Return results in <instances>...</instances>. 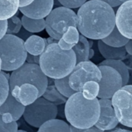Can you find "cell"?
<instances>
[{
	"instance_id": "obj_40",
	"label": "cell",
	"mask_w": 132,
	"mask_h": 132,
	"mask_svg": "<svg viewBox=\"0 0 132 132\" xmlns=\"http://www.w3.org/2000/svg\"><path fill=\"white\" fill-rule=\"evenodd\" d=\"M47 84H48V85L54 84V79H53V78H51V77H47Z\"/></svg>"
},
{
	"instance_id": "obj_26",
	"label": "cell",
	"mask_w": 132,
	"mask_h": 132,
	"mask_svg": "<svg viewBox=\"0 0 132 132\" xmlns=\"http://www.w3.org/2000/svg\"><path fill=\"white\" fill-rule=\"evenodd\" d=\"M83 96L88 100H93L97 97L99 93V84L94 80L86 82L82 87Z\"/></svg>"
},
{
	"instance_id": "obj_13",
	"label": "cell",
	"mask_w": 132,
	"mask_h": 132,
	"mask_svg": "<svg viewBox=\"0 0 132 132\" xmlns=\"http://www.w3.org/2000/svg\"><path fill=\"white\" fill-rule=\"evenodd\" d=\"M25 107L13 97L9 92L7 98L0 106V115L3 122L11 123L18 121L23 114Z\"/></svg>"
},
{
	"instance_id": "obj_41",
	"label": "cell",
	"mask_w": 132,
	"mask_h": 132,
	"mask_svg": "<svg viewBox=\"0 0 132 132\" xmlns=\"http://www.w3.org/2000/svg\"><path fill=\"white\" fill-rule=\"evenodd\" d=\"M0 73H2L4 75V77H5L8 80H9V77H10V75H9V73H6V71H4V70H1Z\"/></svg>"
},
{
	"instance_id": "obj_1",
	"label": "cell",
	"mask_w": 132,
	"mask_h": 132,
	"mask_svg": "<svg viewBox=\"0 0 132 132\" xmlns=\"http://www.w3.org/2000/svg\"><path fill=\"white\" fill-rule=\"evenodd\" d=\"M77 16V28L87 39H101L115 26L114 9L101 0L87 1L78 9Z\"/></svg>"
},
{
	"instance_id": "obj_17",
	"label": "cell",
	"mask_w": 132,
	"mask_h": 132,
	"mask_svg": "<svg viewBox=\"0 0 132 132\" xmlns=\"http://www.w3.org/2000/svg\"><path fill=\"white\" fill-rule=\"evenodd\" d=\"M24 46L28 53L32 55H40L47 46L46 39L36 35H31L24 41Z\"/></svg>"
},
{
	"instance_id": "obj_18",
	"label": "cell",
	"mask_w": 132,
	"mask_h": 132,
	"mask_svg": "<svg viewBox=\"0 0 132 132\" xmlns=\"http://www.w3.org/2000/svg\"><path fill=\"white\" fill-rule=\"evenodd\" d=\"M75 53L76 56V64L82 62V61H87L89 60L88 55H89V50L90 46L88 44L87 38L84 36L80 34L79 36V40L77 43L72 48Z\"/></svg>"
},
{
	"instance_id": "obj_19",
	"label": "cell",
	"mask_w": 132,
	"mask_h": 132,
	"mask_svg": "<svg viewBox=\"0 0 132 132\" xmlns=\"http://www.w3.org/2000/svg\"><path fill=\"white\" fill-rule=\"evenodd\" d=\"M39 132H70V125L60 119H50L44 122L38 129Z\"/></svg>"
},
{
	"instance_id": "obj_37",
	"label": "cell",
	"mask_w": 132,
	"mask_h": 132,
	"mask_svg": "<svg viewBox=\"0 0 132 132\" xmlns=\"http://www.w3.org/2000/svg\"><path fill=\"white\" fill-rule=\"evenodd\" d=\"M46 40L47 45L51 44V43H58V40H56V39H53V38H52V37H50V36L49 38L46 39Z\"/></svg>"
},
{
	"instance_id": "obj_6",
	"label": "cell",
	"mask_w": 132,
	"mask_h": 132,
	"mask_svg": "<svg viewBox=\"0 0 132 132\" xmlns=\"http://www.w3.org/2000/svg\"><path fill=\"white\" fill-rule=\"evenodd\" d=\"M77 16L71 9L56 7L47 15L45 19V29L49 36L59 40L69 26L77 27Z\"/></svg>"
},
{
	"instance_id": "obj_42",
	"label": "cell",
	"mask_w": 132,
	"mask_h": 132,
	"mask_svg": "<svg viewBox=\"0 0 132 132\" xmlns=\"http://www.w3.org/2000/svg\"><path fill=\"white\" fill-rule=\"evenodd\" d=\"M87 40H88V44H89L90 48H92L93 47V45H94V40L91 39H89Z\"/></svg>"
},
{
	"instance_id": "obj_15",
	"label": "cell",
	"mask_w": 132,
	"mask_h": 132,
	"mask_svg": "<svg viewBox=\"0 0 132 132\" xmlns=\"http://www.w3.org/2000/svg\"><path fill=\"white\" fill-rule=\"evenodd\" d=\"M98 50L105 60H125L127 52L125 46L121 47H114L104 43L101 39H98Z\"/></svg>"
},
{
	"instance_id": "obj_43",
	"label": "cell",
	"mask_w": 132,
	"mask_h": 132,
	"mask_svg": "<svg viewBox=\"0 0 132 132\" xmlns=\"http://www.w3.org/2000/svg\"><path fill=\"white\" fill-rule=\"evenodd\" d=\"M0 71H1V59H0Z\"/></svg>"
},
{
	"instance_id": "obj_38",
	"label": "cell",
	"mask_w": 132,
	"mask_h": 132,
	"mask_svg": "<svg viewBox=\"0 0 132 132\" xmlns=\"http://www.w3.org/2000/svg\"><path fill=\"white\" fill-rule=\"evenodd\" d=\"M94 54H95L94 50L92 48H90V50H89V55H88V59H89V60H90L91 58H93V57H94Z\"/></svg>"
},
{
	"instance_id": "obj_33",
	"label": "cell",
	"mask_w": 132,
	"mask_h": 132,
	"mask_svg": "<svg viewBox=\"0 0 132 132\" xmlns=\"http://www.w3.org/2000/svg\"><path fill=\"white\" fill-rule=\"evenodd\" d=\"M126 1H128V0H107L106 2L112 8H114V7L119 6L120 5H121L123 2H125Z\"/></svg>"
},
{
	"instance_id": "obj_27",
	"label": "cell",
	"mask_w": 132,
	"mask_h": 132,
	"mask_svg": "<svg viewBox=\"0 0 132 132\" xmlns=\"http://www.w3.org/2000/svg\"><path fill=\"white\" fill-rule=\"evenodd\" d=\"M21 28H22L21 19L17 16V15H14L7 19L6 34L15 35L16 33L19 32Z\"/></svg>"
},
{
	"instance_id": "obj_5",
	"label": "cell",
	"mask_w": 132,
	"mask_h": 132,
	"mask_svg": "<svg viewBox=\"0 0 132 132\" xmlns=\"http://www.w3.org/2000/svg\"><path fill=\"white\" fill-rule=\"evenodd\" d=\"M26 56L24 41L17 36L5 33L0 39L2 70L9 72L16 70L26 62Z\"/></svg>"
},
{
	"instance_id": "obj_2",
	"label": "cell",
	"mask_w": 132,
	"mask_h": 132,
	"mask_svg": "<svg viewBox=\"0 0 132 132\" xmlns=\"http://www.w3.org/2000/svg\"><path fill=\"white\" fill-rule=\"evenodd\" d=\"M9 92L24 106L42 97L47 87V77L36 63H24L12 71L9 80Z\"/></svg>"
},
{
	"instance_id": "obj_20",
	"label": "cell",
	"mask_w": 132,
	"mask_h": 132,
	"mask_svg": "<svg viewBox=\"0 0 132 132\" xmlns=\"http://www.w3.org/2000/svg\"><path fill=\"white\" fill-rule=\"evenodd\" d=\"M19 8V0H0V20H7L15 15Z\"/></svg>"
},
{
	"instance_id": "obj_28",
	"label": "cell",
	"mask_w": 132,
	"mask_h": 132,
	"mask_svg": "<svg viewBox=\"0 0 132 132\" xmlns=\"http://www.w3.org/2000/svg\"><path fill=\"white\" fill-rule=\"evenodd\" d=\"M9 93V80L0 73V106L4 103Z\"/></svg>"
},
{
	"instance_id": "obj_12",
	"label": "cell",
	"mask_w": 132,
	"mask_h": 132,
	"mask_svg": "<svg viewBox=\"0 0 132 132\" xmlns=\"http://www.w3.org/2000/svg\"><path fill=\"white\" fill-rule=\"evenodd\" d=\"M132 0H128L119 5L115 14V26L118 31L129 39H132Z\"/></svg>"
},
{
	"instance_id": "obj_22",
	"label": "cell",
	"mask_w": 132,
	"mask_h": 132,
	"mask_svg": "<svg viewBox=\"0 0 132 132\" xmlns=\"http://www.w3.org/2000/svg\"><path fill=\"white\" fill-rule=\"evenodd\" d=\"M21 22L22 27L32 33L39 32L45 29L46 24L44 19H32L23 15L21 19Z\"/></svg>"
},
{
	"instance_id": "obj_7",
	"label": "cell",
	"mask_w": 132,
	"mask_h": 132,
	"mask_svg": "<svg viewBox=\"0 0 132 132\" xmlns=\"http://www.w3.org/2000/svg\"><path fill=\"white\" fill-rule=\"evenodd\" d=\"M58 113L56 105L50 102L43 97L25 107L23 118L30 126L39 128L44 122L56 118Z\"/></svg>"
},
{
	"instance_id": "obj_16",
	"label": "cell",
	"mask_w": 132,
	"mask_h": 132,
	"mask_svg": "<svg viewBox=\"0 0 132 132\" xmlns=\"http://www.w3.org/2000/svg\"><path fill=\"white\" fill-rule=\"evenodd\" d=\"M80 32L77 27L69 26L65 32L62 35L61 38L58 40V46L64 50H71L79 40Z\"/></svg>"
},
{
	"instance_id": "obj_25",
	"label": "cell",
	"mask_w": 132,
	"mask_h": 132,
	"mask_svg": "<svg viewBox=\"0 0 132 132\" xmlns=\"http://www.w3.org/2000/svg\"><path fill=\"white\" fill-rule=\"evenodd\" d=\"M68 78H69V75L63 78L54 79V85L56 88L62 95H63L67 98L70 97L72 94H73L76 92L70 87L69 84Z\"/></svg>"
},
{
	"instance_id": "obj_9",
	"label": "cell",
	"mask_w": 132,
	"mask_h": 132,
	"mask_svg": "<svg viewBox=\"0 0 132 132\" xmlns=\"http://www.w3.org/2000/svg\"><path fill=\"white\" fill-rule=\"evenodd\" d=\"M101 78V73L98 66L90 60L82 61L75 65L69 74V84L76 92L82 91L83 85L90 80L99 82Z\"/></svg>"
},
{
	"instance_id": "obj_34",
	"label": "cell",
	"mask_w": 132,
	"mask_h": 132,
	"mask_svg": "<svg viewBox=\"0 0 132 132\" xmlns=\"http://www.w3.org/2000/svg\"><path fill=\"white\" fill-rule=\"evenodd\" d=\"M125 50L127 52L128 54H129L130 56L132 55V40L131 39H129L128 41V43L125 45Z\"/></svg>"
},
{
	"instance_id": "obj_24",
	"label": "cell",
	"mask_w": 132,
	"mask_h": 132,
	"mask_svg": "<svg viewBox=\"0 0 132 132\" xmlns=\"http://www.w3.org/2000/svg\"><path fill=\"white\" fill-rule=\"evenodd\" d=\"M42 97L55 105H62L66 103L67 98L62 95L56 88L54 84L47 85Z\"/></svg>"
},
{
	"instance_id": "obj_21",
	"label": "cell",
	"mask_w": 132,
	"mask_h": 132,
	"mask_svg": "<svg viewBox=\"0 0 132 132\" xmlns=\"http://www.w3.org/2000/svg\"><path fill=\"white\" fill-rule=\"evenodd\" d=\"M99 65H107L115 69L122 77V85L125 86L129 82L130 73L127 65L120 60H105L100 63Z\"/></svg>"
},
{
	"instance_id": "obj_44",
	"label": "cell",
	"mask_w": 132,
	"mask_h": 132,
	"mask_svg": "<svg viewBox=\"0 0 132 132\" xmlns=\"http://www.w3.org/2000/svg\"><path fill=\"white\" fill-rule=\"evenodd\" d=\"M101 1H104V2H107V0H101Z\"/></svg>"
},
{
	"instance_id": "obj_39",
	"label": "cell",
	"mask_w": 132,
	"mask_h": 132,
	"mask_svg": "<svg viewBox=\"0 0 132 132\" xmlns=\"http://www.w3.org/2000/svg\"><path fill=\"white\" fill-rule=\"evenodd\" d=\"M111 131H123V132H131L130 131H128L127 129H122V128H113L111 130Z\"/></svg>"
},
{
	"instance_id": "obj_3",
	"label": "cell",
	"mask_w": 132,
	"mask_h": 132,
	"mask_svg": "<svg viewBox=\"0 0 132 132\" xmlns=\"http://www.w3.org/2000/svg\"><path fill=\"white\" fill-rule=\"evenodd\" d=\"M65 118L70 125L77 128H88L94 126L100 115L98 99H86L81 91L75 92L65 103Z\"/></svg>"
},
{
	"instance_id": "obj_29",
	"label": "cell",
	"mask_w": 132,
	"mask_h": 132,
	"mask_svg": "<svg viewBox=\"0 0 132 132\" xmlns=\"http://www.w3.org/2000/svg\"><path fill=\"white\" fill-rule=\"evenodd\" d=\"M62 6L69 9H78L87 0H57Z\"/></svg>"
},
{
	"instance_id": "obj_4",
	"label": "cell",
	"mask_w": 132,
	"mask_h": 132,
	"mask_svg": "<svg viewBox=\"0 0 132 132\" xmlns=\"http://www.w3.org/2000/svg\"><path fill=\"white\" fill-rule=\"evenodd\" d=\"M76 65L73 50H62L57 43L46 46L40 54L39 66L43 73L53 79H60L68 76Z\"/></svg>"
},
{
	"instance_id": "obj_36",
	"label": "cell",
	"mask_w": 132,
	"mask_h": 132,
	"mask_svg": "<svg viewBox=\"0 0 132 132\" xmlns=\"http://www.w3.org/2000/svg\"><path fill=\"white\" fill-rule=\"evenodd\" d=\"M33 0H19V7H24L30 4Z\"/></svg>"
},
{
	"instance_id": "obj_8",
	"label": "cell",
	"mask_w": 132,
	"mask_h": 132,
	"mask_svg": "<svg viewBox=\"0 0 132 132\" xmlns=\"http://www.w3.org/2000/svg\"><path fill=\"white\" fill-rule=\"evenodd\" d=\"M132 86H122L111 97V104L120 124L132 128Z\"/></svg>"
},
{
	"instance_id": "obj_35",
	"label": "cell",
	"mask_w": 132,
	"mask_h": 132,
	"mask_svg": "<svg viewBox=\"0 0 132 132\" xmlns=\"http://www.w3.org/2000/svg\"><path fill=\"white\" fill-rule=\"evenodd\" d=\"M26 61V63H36V62H35V56L27 53Z\"/></svg>"
},
{
	"instance_id": "obj_30",
	"label": "cell",
	"mask_w": 132,
	"mask_h": 132,
	"mask_svg": "<svg viewBox=\"0 0 132 132\" xmlns=\"http://www.w3.org/2000/svg\"><path fill=\"white\" fill-rule=\"evenodd\" d=\"M18 127L17 121H13L11 123L3 122L0 115V132H17Z\"/></svg>"
},
{
	"instance_id": "obj_11",
	"label": "cell",
	"mask_w": 132,
	"mask_h": 132,
	"mask_svg": "<svg viewBox=\"0 0 132 132\" xmlns=\"http://www.w3.org/2000/svg\"><path fill=\"white\" fill-rule=\"evenodd\" d=\"M98 101L100 104V115L94 126L102 131H111L119 124L111 104V100L101 98Z\"/></svg>"
},
{
	"instance_id": "obj_14",
	"label": "cell",
	"mask_w": 132,
	"mask_h": 132,
	"mask_svg": "<svg viewBox=\"0 0 132 132\" xmlns=\"http://www.w3.org/2000/svg\"><path fill=\"white\" fill-rule=\"evenodd\" d=\"M54 0H33L24 7H19V11L26 16L32 19H44L52 11Z\"/></svg>"
},
{
	"instance_id": "obj_23",
	"label": "cell",
	"mask_w": 132,
	"mask_h": 132,
	"mask_svg": "<svg viewBox=\"0 0 132 132\" xmlns=\"http://www.w3.org/2000/svg\"><path fill=\"white\" fill-rule=\"evenodd\" d=\"M101 40L104 43H106L107 45H109L111 46L121 47V46H124L128 43L129 39L124 36L118 31L117 27L114 26L113 30L109 33V35H108L106 37L101 39Z\"/></svg>"
},
{
	"instance_id": "obj_32",
	"label": "cell",
	"mask_w": 132,
	"mask_h": 132,
	"mask_svg": "<svg viewBox=\"0 0 132 132\" xmlns=\"http://www.w3.org/2000/svg\"><path fill=\"white\" fill-rule=\"evenodd\" d=\"M7 29V20H0V39L6 33Z\"/></svg>"
},
{
	"instance_id": "obj_31",
	"label": "cell",
	"mask_w": 132,
	"mask_h": 132,
	"mask_svg": "<svg viewBox=\"0 0 132 132\" xmlns=\"http://www.w3.org/2000/svg\"><path fill=\"white\" fill-rule=\"evenodd\" d=\"M31 35H32V32H30L29 31H27L26 29L24 28H21L20 30L19 31L18 33L15 34V36H17L18 37H19L20 39H22L23 41H25L29 36H30Z\"/></svg>"
},
{
	"instance_id": "obj_10",
	"label": "cell",
	"mask_w": 132,
	"mask_h": 132,
	"mask_svg": "<svg viewBox=\"0 0 132 132\" xmlns=\"http://www.w3.org/2000/svg\"><path fill=\"white\" fill-rule=\"evenodd\" d=\"M101 73L99 84V93L97 97L111 99L114 94L119 90L122 85V77L121 74L113 67L107 65H98Z\"/></svg>"
}]
</instances>
